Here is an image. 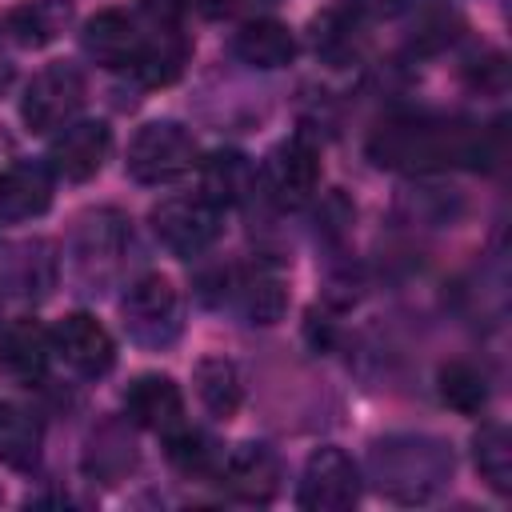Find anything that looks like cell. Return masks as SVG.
Returning a JSON list of instances; mask_svg holds the SVG:
<instances>
[{"label":"cell","instance_id":"obj_32","mask_svg":"<svg viewBox=\"0 0 512 512\" xmlns=\"http://www.w3.org/2000/svg\"><path fill=\"white\" fill-rule=\"evenodd\" d=\"M200 12L208 16H232V12H252V8H268L276 0H192Z\"/></svg>","mask_w":512,"mask_h":512},{"label":"cell","instance_id":"obj_11","mask_svg":"<svg viewBox=\"0 0 512 512\" xmlns=\"http://www.w3.org/2000/svg\"><path fill=\"white\" fill-rule=\"evenodd\" d=\"M264 184H268V192H272L280 204H288V208L304 204V200L316 192V184H320V148H316V140L304 136V132L284 136V140L268 152Z\"/></svg>","mask_w":512,"mask_h":512},{"label":"cell","instance_id":"obj_16","mask_svg":"<svg viewBox=\"0 0 512 512\" xmlns=\"http://www.w3.org/2000/svg\"><path fill=\"white\" fill-rule=\"evenodd\" d=\"M80 44H84L88 60H96L100 68H124V72H132L136 60H140V48H144V32H140V24L128 12L104 8V12H96L84 24Z\"/></svg>","mask_w":512,"mask_h":512},{"label":"cell","instance_id":"obj_15","mask_svg":"<svg viewBox=\"0 0 512 512\" xmlns=\"http://www.w3.org/2000/svg\"><path fill=\"white\" fill-rule=\"evenodd\" d=\"M308 44H312L316 60H324L328 68L356 64L364 56V48H368L364 12L356 4H332V8L316 12L312 24H308Z\"/></svg>","mask_w":512,"mask_h":512},{"label":"cell","instance_id":"obj_33","mask_svg":"<svg viewBox=\"0 0 512 512\" xmlns=\"http://www.w3.org/2000/svg\"><path fill=\"white\" fill-rule=\"evenodd\" d=\"M360 12H372V16H396L408 8V0H352Z\"/></svg>","mask_w":512,"mask_h":512},{"label":"cell","instance_id":"obj_25","mask_svg":"<svg viewBox=\"0 0 512 512\" xmlns=\"http://www.w3.org/2000/svg\"><path fill=\"white\" fill-rule=\"evenodd\" d=\"M44 452V424L24 404H0V464L16 472H32Z\"/></svg>","mask_w":512,"mask_h":512},{"label":"cell","instance_id":"obj_21","mask_svg":"<svg viewBox=\"0 0 512 512\" xmlns=\"http://www.w3.org/2000/svg\"><path fill=\"white\" fill-rule=\"evenodd\" d=\"M52 360V336L36 324V320H16L4 328L0 336V368L20 380V384H36L44 380Z\"/></svg>","mask_w":512,"mask_h":512},{"label":"cell","instance_id":"obj_26","mask_svg":"<svg viewBox=\"0 0 512 512\" xmlns=\"http://www.w3.org/2000/svg\"><path fill=\"white\" fill-rule=\"evenodd\" d=\"M196 396L216 420H232L244 404V376L228 356H204L196 364Z\"/></svg>","mask_w":512,"mask_h":512},{"label":"cell","instance_id":"obj_3","mask_svg":"<svg viewBox=\"0 0 512 512\" xmlns=\"http://www.w3.org/2000/svg\"><path fill=\"white\" fill-rule=\"evenodd\" d=\"M132 260V224L116 208H96L76 220L72 232V272L84 292L112 288Z\"/></svg>","mask_w":512,"mask_h":512},{"label":"cell","instance_id":"obj_18","mask_svg":"<svg viewBox=\"0 0 512 512\" xmlns=\"http://www.w3.org/2000/svg\"><path fill=\"white\" fill-rule=\"evenodd\" d=\"M232 56L248 68L276 72V68H288L296 60V36H292L288 24L256 16V20H244L232 32Z\"/></svg>","mask_w":512,"mask_h":512},{"label":"cell","instance_id":"obj_1","mask_svg":"<svg viewBox=\"0 0 512 512\" xmlns=\"http://www.w3.org/2000/svg\"><path fill=\"white\" fill-rule=\"evenodd\" d=\"M368 156L376 168L424 176V172H448V168H488L496 160V144H492V132L472 120L392 116L372 132Z\"/></svg>","mask_w":512,"mask_h":512},{"label":"cell","instance_id":"obj_7","mask_svg":"<svg viewBox=\"0 0 512 512\" xmlns=\"http://www.w3.org/2000/svg\"><path fill=\"white\" fill-rule=\"evenodd\" d=\"M152 232L172 256H200L220 240V208L196 196H168L152 208Z\"/></svg>","mask_w":512,"mask_h":512},{"label":"cell","instance_id":"obj_23","mask_svg":"<svg viewBox=\"0 0 512 512\" xmlns=\"http://www.w3.org/2000/svg\"><path fill=\"white\" fill-rule=\"evenodd\" d=\"M188 56H192V44H188L184 28H148L132 76L148 88H168L172 80L184 76Z\"/></svg>","mask_w":512,"mask_h":512},{"label":"cell","instance_id":"obj_19","mask_svg":"<svg viewBox=\"0 0 512 512\" xmlns=\"http://www.w3.org/2000/svg\"><path fill=\"white\" fill-rule=\"evenodd\" d=\"M52 208V168L20 160L0 172V220H36Z\"/></svg>","mask_w":512,"mask_h":512},{"label":"cell","instance_id":"obj_22","mask_svg":"<svg viewBox=\"0 0 512 512\" xmlns=\"http://www.w3.org/2000/svg\"><path fill=\"white\" fill-rule=\"evenodd\" d=\"M136 468V440L128 432V424L120 420H104L88 432L84 440V472L92 480H104V484H116L124 480L128 472Z\"/></svg>","mask_w":512,"mask_h":512},{"label":"cell","instance_id":"obj_29","mask_svg":"<svg viewBox=\"0 0 512 512\" xmlns=\"http://www.w3.org/2000/svg\"><path fill=\"white\" fill-rule=\"evenodd\" d=\"M436 392H440V400H444L452 412H464V416L484 412V404H488V396H492L488 376H484L476 364H468V360H448V364L436 372Z\"/></svg>","mask_w":512,"mask_h":512},{"label":"cell","instance_id":"obj_31","mask_svg":"<svg viewBox=\"0 0 512 512\" xmlns=\"http://www.w3.org/2000/svg\"><path fill=\"white\" fill-rule=\"evenodd\" d=\"M148 28H184V16L192 8V0H140Z\"/></svg>","mask_w":512,"mask_h":512},{"label":"cell","instance_id":"obj_24","mask_svg":"<svg viewBox=\"0 0 512 512\" xmlns=\"http://www.w3.org/2000/svg\"><path fill=\"white\" fill-rule=\"evenodd\" d=\"M72 24V0H24L4 16V32L20 48H44Z\"/></svg>","mask_w":512,"mask_h":512},{"label":"cell","instance_id":"obj_10","mask_svg":"<svg viewBox=\"0 0 512 512\" xmlns=\"http://www.w3.org/2000/svg\"><path fill=\"white\" fill-rule=\"evenodd\" d=\"M108 152H112V128L104 120H72L52 136L48 168L68 184H84L104 168Z\"/></svg>","mask_w":512,"mask_h":512},{"label":"cell","instance_id":"obj_6","mask_svg":"<svg viewBox=\"0 0 512 512\" xmlns=\"http://www.w3.org/2000/svg\"><path fill=\"white\" fill-rule=\"evenodd\" d=\"M80 108H84V76L76 64H64V60L40 68L20 96V120L28 132H40V136L72 124Z\"/></svg>","mask_w":512,"mask_h":512},{"label":"cell","instance_id":"obj_20","mask_svg":"<svg viewBox=\"0 0 512 512\" xmlns=\"http://www.w3.org/2000/svg\"><path fill=\"white\" fill-rule=\"evenodd\" d=\"M252 192H256V168L244 152L224 148V152H212L208 160H200V196L208 204H216L220 212L244 204Z\"/></svg>","mask_w":512,"mask_h":512},{"label":"cell","instance_id":"obj_9","mask_svg":"<svg viewBox=\"0 0 512 512\" xmlns=\"http://www.w3.org/2000/svg\"><path fill=\"white\" fill-rule=\"evenodd\" d=\"M356 500H360V468L352 464V456L336 444L316 448L304 460L296 504L308 512H344Z\"/></svg>","mask_w":512,"mask_h":512},{"label":"cell","instance_id":"obj_5","mask_svg":"<svg viewBox=\"0 0 512 512\" xmlns=\"http://www.w3.org/2000/svg\"><path fill=\"white\" fill-rule=\"evenodd\" d=\"M124 168L136 184H172L196 168V140L176 120H148L132 136Z\"/></svg>","mask_w":512,"mask_h":512},{"label":"cell","instance_id":"obj_2","mask_svg":"<svg viewBox=\"0 0 512 512\" xmlns=\"http://www.w3.org/2000/svg\"><path fill=\"white\" fill-rule=\"evenodd\" d=\"M456 472L452 444L428 432H396L368 448V480L396 504H424L448 488Z\"/></svg>","mask_w":512,"mask_h":512},{"label":"cell","instance_id":"obj_27","mask_svg":"<svg viewBox=\"0 0 512 512\" xmlns=\"http://www.w3.org/2000/svg\"><path fill=\"white\" fill-rule=\"evenodd\" d=\"M164 456H168V464H172L180 476H188V480H208V476L216 480V468H220V460H224V448H220L208 432L180 424V428H172V432L164 436Z\"/></svg>","mask_w":512,"mask_h":512},{"label":"cell","instance_id":"obj_28","mask_svg":"<svg viewBox=\"0 0 512 512\" xmlns=\"http://www.w3.org/2000/svg\"><path fill=\"white\" fill-rule=\"evenodd\" d=\"M472 460H476V472L484 476V484L496 496L512 492V436H508V428L500 420H488L472 436Z\"/></svg>","mask_w":512,"mask_h":512},{"label":"cell","instance_id":"obj_14","mask_svg":"<svg viewBox=\"0 0 512 512\" xmlns=\"http://www.w3.org/2000/svg\"><path fill=\"white\" fill-rule=\"evenodd\" d=\"M224 300H232V308L248 324H276L288 312V284H284L276 264L260 260L252 268H232L228 272Z\"/></svg>","mask_w":512,"mask_h":512},{"label":"cell","instance_id":"obj_17","mask_svg":"<svg viewBox=\"0 0 512 512\" xmlns=\"http://www.w3.org/2000/svg\"><path fill=\"white\" fill-rule=\"evenodd\" d=\"M124 412L132 424L148 428V432H160L168 436L172 428L184 424V392L172 376H160V372H144L128 384L124 392Z\"/></svg>","mask_w":512,"mask_h":512},{"label":"cell","instance_id":"obj_12","mask_svg":"<svg viewBox=\"0 0 512 512\" xmlns=\"http://www.w3.org/2000/svg\"><path fill=\"white\" fill-rule=\"evenodd\" d=\"M52 352L84 380H100L116 364V340L88 312H72L52 328Z\"/></svg>","mask_w":512,"mask_h":512},{"label":"cell","instance_id":"obj_30","mask_svg":"<svg viewBox=\"0 0 512 512\" xmlns=\"http://www.w3.org/2000/svg\"><path fill=\"white\" fill-rule=\"evenodd\" d=\"M464 80H468L476 92L500 96L504 84H508V72H504V60H500L496 52H488V56H472V60L464 64Z\"/></svg>","mask_w":512,"mask_h":512},{"label":"cell","instance_id":"obj_8","mask_svg":"<svg viewBox=\"0 0 512 512\" xmlns=\"http://www.w3.org/2000/svg\"><path fill=\"white\" fill-rule=\"evenodd\" d=\"M56 280H60V256L52 240L28 236V240H8L0 248V296L4 300L40 304L44 296H52Z\"/></svg>","mask_w":512,"mask_h":512},{"label":"cell","instance_id":"obj_4","mask_svg":"<svg viewBox=\"0 0 512 512\" xmlns=\"http://www.w3.org/2000/svg\"><path fill=\"white\" fill-rule=\"evenodd\" d=\"M120 320L132 344L140 348H168L176 344L180 328H184V312H180V292L172 288L168 276H136L124 288L120 300Z\"/></svg>","mask_w":512,"mask_h":512},{"label":"cell","instance_id":"obj_13","mask_svg":"<svg viewBox=\"0 0 512 512\" xmlns=\"http://www.w3.org/2000/svg\"><path fill=\"white\" fill-rule=\"evenodd\" d=\"M216 480H220L236 500L268 504V500H276V492H280L284 464H280V456H276L268 444H236L232 452H224V460H220V468H216Z\"/></svg>","mask_w":512,"mask_h":512}]
</instances>
